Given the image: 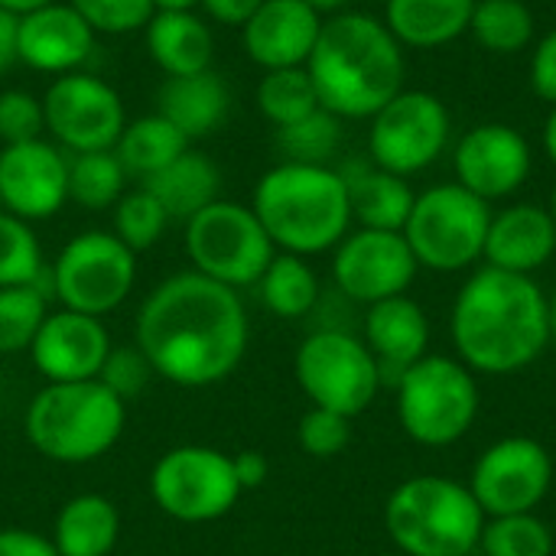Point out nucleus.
<instances>
[{
  "mask_svg": "<svg viewBox=\"0 0 556 556\" xmlns=\"http://www.w3.org/2000/svg\"><path fill=\"white\" fill-rule=\"evenodd\" d=\"M137 349L153 375L208 388L235 375L248 352V313L238 290L199 270L166 277L137 313Z\"/></svg>",
  "mask_w": 556,
  "mask_h": 556,
  "instance_id": "obj_1",
  "label": "nucleus"
},
{
  "mask_svg": "<svg viewBox=\"0 0 556 556\" xmlns=\"http://www.w3.org/2000/svg\"><path fill=\"white\" fill-rule=\"evenodd\" d=\"M450 336L472 375L525 371L554 345L551 296L534 277L485 264L459 287Z\"/></svg>",
  "mask_w": 556,
  "mask_h": 556,
  "instance_id": "obj_2",
  "label": "nucleus"
},
{
  "mask_svg": "<svg viewBox=\"0 0 556 556\" xmlns=\"http://www.w3.org/2000/svg\"><path fill=\"white\" fill-rule=\"evenodd\" d=\"M319 104L342 121H371L404 91V46L384 20L365 10H342L323 20L306 62Z\"/></svg>",
  "mask_w": 556,
  "mask_h": 556,
  "instance_id": "obj_3",
  "label": "nucleus"
},
{
  "mask_svg": "<svg viewBox=\"0 0 556 556\" xmlns=\"http://www.w3.org/2000/svg\"><path fill=\"white\" fill-rule=\"evenodd\" d=\"M251 208L274 248L300 257L336 251L352 231L349 186L336 166L283 160L257 179Z\"/></svg>",
  "mask_w": 556,
  "mask_h": 556,
  "instance_id": "obj_4",
  "label": "nucleus"
},
{
  "mask_svg": "<svg viewBox=\"0 0 556 556\" xmlns=\"http://www.w3.org/2000/svg\"><path fill=\"white\" fill-rule=\"evenodd\" d=\"M124 424L127 404L98 378H91L46 384L29 401L23 430L39 456L78 466L101 459L121 440Z\"/></svg>",
  "mask_w": 556,
  "mask_h": 556,
  "instance_id": "obj_5",
  "label": "nucleus"
},
{
  "mask_svg": "<svg viewBox=\"0 0 556 556\" xmlns=\"http://www.w3.org/2000/svg\"><path fill=\"white\" fill-rule=\"evenodd\" d=\"M485 521L469 485L446 476H410L384 502L388 538L404 556L476 554Z\"/></svg>",
  "mask_w": 556,
  "mask_h": 556,
  "instance_id": "obj_6",
  "label": "nucleus"
},
{
  "mask_svg": "<svg viewBox=\"0 0 556 556\" xmlns=\"http://www.w3.org/2000/svg\"><path fill=\"white\" fill-rule=\"evenodd\" d=\"M394 388L401 430L430 450H443L469 437L482 410L479 378L450 355H424Z\"/></svg>",
  "mask_w": 556,
  "mask_h": 556,
  "instance_id": "obj_7",
  "label": "nucleus"
},
{
  "mask_svg": "<svg viewBox=\"0 0 556 556\" xmlns=\"http://www.w3.org/2000/svg\"><path fill=\"white\" fill-rule=\"evenodd\" d=\"M492 208L459 182H440L414 199L404 238L420 267L456 274L482 261Z\"/></svg>",
  "mask_w": 556,
  "mask_h": 556,
  "instance_id": "obj_8",
  "label": "nucleus"
},
{
  "mask_svg": "<svg viewBox=\"0 0 556 556\" xmlns=\"http://www.w3.org/2000/svg\"><path fill=\"white\" fill-rule=\"evenodd\" d=\"M186 251L192 270L231 290L254 287L277 248L251 205L215 199L186 222Z\"/></svg>",
  "mask_w": 556,
  "mask_h": 556,
  "instance_id": "obj_9",
  "label": "nucleus"
},
{
  "mask_svg": "<svg viewBox=\"0 0 556 556\" xmlns=\"http://www.w3.org/2000/svg\"><path fill=\"white\" fill-rule=\"evenodd\" d=\"M296 381L313 407L349 420L365 414L381 391V368L365 339L345 329H319L303 339L293 362Z\"/></svg>",
  "mask_w": 556,
  "mask_h": 556,
  "instance_id": "obj_10",
  "label": "nucleus"
},
{
  "mask_svg": "<svg viewBox=\"0 0 556 556\" xmlns=\"http://www.w3.org/2000/svg\"><path fill=\"white\" fill-rule=\"evenodd\" d=\"M137 254L114 231L75 235L49 270L52 296L62 309L85 316L114 313L134 290Z\"/></svg>",
  "mask_w": 556,
  "mask_h": 556,
  "instance_id": "obj_11",
  "label": "nucleus"
},
{
  "mask_svg": "<svg viewBox=\"0 0 556 556\" xmlns=\"http://www.w3.org/2000/svg\"><path fill=\"white\" fill-rule=\"evenodd\" d=\"M150 495L163 515L186 525H205L225 518L238 505L241 485L228 453L212 446H176L153 466Z\"/></svg>",
  "mask_w": 556,
  "mask_h": 556,
  "instance_id": "obj_12",
  "label": "nucleus"
},
{
  "mask_svg": "<svg viewBox=\"0 0 556 556\" xmlns=\"http://www.w3.org/2000/svg\"><path fill=\"white\" fill-rule=\"evenodd\" d=\"M450 108L433 91H397L368 127V160L394 176L424 173L437 163L450 143Z\"/></svg>",
  "mask_w": 556,
  "mask_h": 556,
  "instance_id": "obj_13",
  "label": "nucleus"
},
{
  "mask_svg": "<svg viewBox=\"0 0 556 556\" xmlns=\"http://www.w3.org/2000/svg\"><path fill=\"white\" fill-rule=\"evenodd\" d=\"M466 485L485 518L528 515L554 485V456L534 437H502L482 450Z\"/></svg>",
  "mask_w": 556,
  "mask_h": 556,
  "instance_id": "obj_14",
  "label": "nucleus"
},
{
  "mask_svg": "<svg viewBox=\"0 0 556 556\" xmlns=\"http://www.w3.org/2000/svg\"><path fill=\"white\" fill-rule=\"evenodd\" d=\"M46 134L68 153L114 150L121 130L127 127V111L121 94L98 75L68 72L52 78L42 94Z\"/></svg>",
  "mask_w": 556,
  "mask_h": 556,
  "instance_id": "obj_15",
  "label": "nucleus"
},
{
  "mask_svg": "<svg viewBox=\"0 0 556 556\" xmlns=\"http://www.w3.org/2000/svg\"><path fill=\"white\" fill-rule=\"evenodd\" d=\"M417 257L401 231L358 228L349 231L332 254V280L342 296L371 306L404 296L417 280Z\"/></svg>",
  "mask_w": 556,
  "mask_h": 556,
  "instance_id": "obj_16",
  "label": "nucleus"
},
{
  "mask_svg": "<svg viewBox=\"0 0 556 556\" xmlns=\"http://www.w3.org/2000/svg\"><path fill=\"white\" fill-rule=\"evenodd\" d=\"M453 169L463 189L485 202H498L515 195L528 182L534 169V150L518 127L492 121L459 137Z\"/></svg>",
  "mask_w": 556,
  "mask_h": 556,
  "instance_id": "obj_17",
  "label": "nucleus"
},
{
  "mask_svg": "<svg viewBox=\"0 0 556 556\" xmlns=\"http://www.w3.org/2000/svg\"><path fill=\"white\" fill-rule=\"evenodd\" d=\"M68 202V156L52 140H23L0 150V205L3 212L39 222Z\"/></svg>",
  "mask_w": 556,
  "mask_h": 556,
  "instance_id": "obj_18",
  "label": "nucleus"
},
{
  "mask_svg": "<svg viewBox=\"0 0 556 556\" xmlns=\"http://www.w3.org/2000/svg\"><path fill=\"white\" fill-rule=\"evenodd\" d=\"M108 352H111V336L104 323L98 316H85L72 309L49 313L29 345L33 365L49 384L98 378Z\"/></svg>",
  "mask_w": 556,
  "mask_h": 556,
  "instance_id": "obj_19",
  "label": "nucleus"
},
{
  "mask_svg": "<svg viewBox=\"0 0 556 556\" xmlns=\"http://www.w3.org/2000/svg\"><path fill=\"white\" fill-rule=\"evenodd\" d=\"M94 36L98 33L85 23V16L68 0L65 3L52 0L20 16L16 59L55 78L68 72H81V65L94 49Z\"/></svg>",
  "mask_w": 556,
  "mask_h": 556,
  "instance_id": "obj_20",
  "label": "nucleus"
},
{
  "mask_svg": "<svg viewBox=\"0 0 556 556\" xmlns=\"http://www.w3.org/2000/svg\"><path fill=\"white\" fill-rule=\"evenodd\" d=\"M323 29V16L303 0H264L241 26L244 52L264 72L306 65Z\"/></svg>",
  "mask_w": 556,
  "mask_h": 556,
  "instance_id": "obj_21",
  "label": "nucleus"
},
{
  "mask_svg": "<svg viewBox=\"0 0 556 556\" xmlns=\"http://www.w3.org/2000/svg\"><path fill=\"white\" fill-rule=\"evenodd\" d=\"M365 345L378 358L381 381H401V375L430 355V319L417 300L391 296L371 303L365 313Z\"/></svg>",
  "mask_w": 556,
  "mask_h": 556,
  "instance_id": "obj_22",
  "label": "nucleus"
},
{
  "mask_svg": "<svg viewBox=\"0 0 556 556\" xmlns=\"http://www.w3.org/2000/svg\"><path fill=\"white\" fill-rule=\"evenodd\" d=\"M556 254V222L544 205L518 202L502 212H492L485 238V264L511 274L541 270Z\"/></svg>",
  "mask_w": 556,
  "mask_h": 556,
  "instance_id": "obj_23",
  "label": "nucleus"
},
{
  "mask_svg": "<svg viewBox=\"0 0 556 556\" xmlns=\"http://www.w3.org/2000/svg\"><path fill=\"white\" fill-rule=\"evenodd\" d=\"M231 111V91L218 72L176 75L156 91V114L166 117L186 140H202L215 134Z\"/></svg>",
  "mask_w": 556,
  "mask_h": 556,
  "instance_id": "obj_24",
  "label": "nucleus"
},
{
  "mask_svg": "<svg viewBox=\"0 0 556 556\" xmlns=\"http://www.w3.org/2000/svg\"><path fill=\"white\" fill-rule=\"evenodd\" d=\"M345 186H349V202H352V222L358 228H375V231H404L417 192L404 176H394L388 169H378L371 160L368 163H349L339 169Z\"/></svg>",
  "mask_w": 556,
  "mask_h": 556,
  "instance_id": "obj_25",
  "label": "nucleus"
},
{
  "mask_svg": "<svg viewBox=\"0 0 556 556\" xmlns=\"http://www.w3.org/2000/svg\"><path fill=\"white\" fill-rule=\"evenodd\" d=\"M150 59L166 72V78L176 75H199L212 68L215 59V36L208 23L195 13H153V20L143 29Z\"/></svg>",
  "mask_w": 556,
  "mask_h": 556,
  "instance_id": "obj_26",
  "label": "nucleus"
},
{
  "mask_svg": "<svg viewBox=\"0 0 556 556\" xmlns=\"http://www.w3.org/2000/svg\"><path fill=\"white\" fill-rule=\"evenodd\" d=\"M476 0H388L384 26L407 49H440L469 33Z\"/></svg>",
  "mask_w": 556,
  "mask_h": 556,
  "instance_id": "obj_27",
  "label": "nucleus"
},
{
  "mask_svg": "<svg viewBox=\"0 0 556 556\" xmlns=\"http://www.w3.org/2000/svg\"><path fill=\"white\" fill-rule=\"evenodd\" d=\"M140 186L156 195V202L166 208L169 222H189L192 215H199L205 205H212L218 199L222 169L205 153L186 150L169 166H163L160 173L143 179Z\"/></svg>",
  "mask_w": 556,
  "mask_h": 556,
  "instance_id": "obj_28",
  "label": "nucleus"
},
{
  "mask_svg": "<svg viewBox=\"0 0 556 556\" xmlns=\"http://www.w3.org/2000/svg\"><path fill=\"white\" fill-rule=\"evenodd\" d=\"M121 534V515L104 495H75L62 505L52 528L59 556H108Z\"/></svg>",
  "mask_w": 556,
  "mask_h": 556,
  "instance_id": "obj_29",
  "label": "nucleus"
},
{
  "mask_svg": "<svg viewBox=\"0 0 556 556\" xmlns=\"http://www.w3.org/2000/svg\"><path fill=\"white\" fill-rule=\"evenodd\" d=\"M186 150H189V140L156 111L137 117V121H127V127L121 130V137L114 143L121 166L127 169V176H134L140 182L150 179L153 173H160L163 166H169Z\"/></svg>",
  "mask_w": 556,
  "mask_h": 556,
  "instance_id": "obj_30",
  "label": "nucleus"
},
{
  "mask_svg": "<svg viewBox=\"0 0 556 556\" xmlns=\"http://www.w3.org/2000/svg\"><path fill=\"white\" fill-rule=\"evenodd\" d=\"M264 306L280 319H303L319 303V277L300 254H274L257 280Z\"/></svg>",
  "mask_w": 556,
  "mask_h": 556,
  "instance_id": "obj_31",
  "label": "nucleus"
},
{
  "mask_svg": "<svg viewBox=\"0 0 556 556\" xmlns=\"http://www.w3.org/2000/svg\"><path fill=\"white\" fill-rule=\"evenodd\" d=\"M534 10L525 0H476L469 33L495 55H518L534 42Z\"/></svg>",
  "mask_w": 556,
  "mask_h": 556,
  "instance_id": "obj_32",
  "label": "nucleus"
},
{
  "mask_svg": "<svg viewBox=\"0 0 556 556\" xmlns=\"http://www.w3.org/2000/svg\"><path fill=\"white\" fill-rule=\"evenodd\" d=\"M127 169L121 166L114 150L72 153L68 156V199L88 212L114 208L127 192Z\"/></svg>",
  "mask_w": 556,
  "mask_h": 556,
  "instance_id": "obj_33",
  "label": "nucleus"
},
{
  "mask_svg": "<svg viewBox=\"0 0 556 556\" xmlns=\"http://www.w3.org/2000/svg\"><path fill=\"white\" fill-rule=\"evenodd\" d=\"M46 280H49V274L39 283L0 287V355L29 352L36 332L42 329V323L49 316L52 283H46Z\"/></svg>",
  "mask_w": 556,
  "mask_h": 556,
  "instance_id": "obj_34",
  "label": "nucleus"
},
{
  "mask_svg": "<svg viewBox=\"0 0 556 556\" xmlns=\"http://www.w3.org/2000/svg\"><path fill=\"white\" fill-rule=\"evenodd\" d=\"M254 101H257V111L274 127H287V124L313 114L316 108H323L319 104V94H316V85H313V78L306 72V65L264 72V78L257 81Z\"/></svg>",
  "mask_w": 556,
  "mask_h": 556,
  "instance_id": "obj_35",
  "label": "nucleus"
},
{
  "mask_svg": "<svg viewBox=\"0 0 556 556\" xmlns=\"http://www.w3.org/2000/svg\"><path fill=\"white\" fill-rule=\"evenodd\" d=\"M342 147V117H336L326 108H316L313 114L277 127V150L287 163H313L329 166V160Z\"/></svg>",
  "mask_w": 556,
  "mask_h": 556,
  "instance_id": "obj_36",
  "label": "nucleus"
},
{
  "mask_svg": "<svg viewBox=\"0 0 556 556\" xmlns=\"http://www.w3.org/2000/svg\"><path fill=\"white\" fill-rule=\"evenodd\" d=\"M554 531L538 511L489 518L482 528V556H554Z\"/></svg>",
  "mask_w": 556,
  "mask_h": 556,
  "instance_id": "obj_37",
  "label": "nucleus"
},
{
  "mask_svg": "<svg viewBox=\"0 0 556 556\" xmlns=\"http://www.w3.org/2000/svg\"><path fill=\"white\" fill-rule=\"evenodd\" d=\"M46 277L42 248L29 222L0 208V287L39 283Z\"/></svg>",
  "mask_w": 556,
  "mask_h": 556,
  "instance_id": "obj_38",
  "label": "nucleus"
},
{
  "mask_svg": "<svg viewBox=\"0 0 556 556\" xmlns=\"http://www.w3.org/2000/svg\"><path fill=\"white\" fill-rule=\"evenodd\" d=\"M169 228L166 208L156 202V195L143 186L124 192L114 205V235L137 254L153 248Z\"/></svg>",
  "mask_w": 556,
  "mask_h": 556,
  "instance_id": "obj_39",
  "label": "nucleus"
},
{
  "mask_svg": "<svg viewBox=\"0 0 556 556\" xmlns=\"http://www.w3.org/2000/svg\"><path fill=\"white\" fill-rule=\"evenodd\" d=\"M296 440H300L306 456H313V459H336L352 443V420L336 414V410L309 407L300 417Z\"/></svg>",
  "mask_w": 556,
  "mask_h": 556,
  "instance_id": "obj_40",
  "label": "nucleus"
},
{
  "mask_svg": "<svg viewBox=\"0 0 556 556\" xmlns=\"http://www.w3.org/2000/svg\"><path fill=\"white\" fill-rule=\"evenodd\" d=\"M85 23L94 33L104 36H124V33H137L147 29V23L153 20V0H68Z\"/></svg>",
  "mask_w": 556,
  "mask_h": 556,
  "instance_id": "obj_41",
  "label": "nucleus"
},
{
  "mask_svg": "<svg viewBox=\"0 0 556 556\" xmlns=\"http://www.w3.org/2000/svg\"><path fill=\"white\" fill-rule=\"evenodd\" d=\"M42 134H46L42 98H36L23 88L0 91V140H3V147L36 140Z\"/></svg>",
  "mask_w": 556,
  "mask_h": 556,
  "instance_id": "obj_42",
  "label": "nucleus"
},
{
  "mask_svg": "<svg viewBox=\"0 0 556 556\" xmlns=\"http://www.w3.org/2000/svg\"><path fill=\"white\" fill-rule=\"evenodd\" d=\"M150 375H153V368H150L147 355H143L137 345H134V349H130V345H121V349L111 345V352H108V358H104V368H101L98 381H101L104 388H111V391L127 404V401H134V397L147 388Z\"/></svg>",
  "mask_w": 556,
  "mask_h": 556,
  "instance_id": "obj_43",
  "label": "nucleus"
},
{
  "mask_svg": "<svg viewBox=\"0 0 556 556\" xmlns=\"http://www.w3.org/2000/svg\"><path fill=\"white\" fill-rule=\"evenodd\" d=\"M531 88L538 98L556 104V29L538 39L531 55Z\"/></svg>",
  "mask_w": 556,
  "mask_h": 556,
  "instance_id": "obj_44",
  "label": "nucleus"
},
{
  "mask_svg": "<svg viewBox=\"0 0 556 556\" xmlns=\"http://www.w3.org/2000/svg\"><path fill=\"white\" fill-rule=\"evenodd\" d=\"M0 556H59L52 538H42L36 531L23 528H3L0 531Z\"/></svg>",
  "mask_w": 556,
  "mask_h": 556,
  "instance_id": "obj_45",
  "label": "nucleus"
},
{
  "mask_svg": "<svg viewBox=\"0 0 556 556\" xmlns=\"http://www.w3.org/2000/svg\"><path fill=\"white\" fill-rule=\"evenodd\" d=\"M264 0H199V7L208 13V20L222 23V26H244L254 10L261 7Z\"/></svg>",
  "mask_w": 556,
  "mask_h": 556,
  "instance_id": "obj_46",
  "label": "nucleus"
},
{
  "mask_svg": "<svg viewBox=\"0 0 556 556\" xmlns=\"http://www.w3.org/2000/svg\"><path fill=\"white\" fill-rule=\"evenodd\" d=\"M231 463H235V476H238L241 492L261 489L267 482V476H270V463L257 450H241L238 456H231Z\"/></svg>",
  "mask_w": 556,
  "mask_h": 556,
  "instance_id": "obj_47",
  "label": "nucleus"
},
{
  "mask_svg": "<svg viewBox=\"0 0 556 556\" xmlns=\"http://www.w3.org/2000/svg\"><path fill=\"white\" fill-rule=\"evenodd\" d=\"M16 39H20V16L0 7V72L10 68L16 59Z\"/></svg>",
  "mask_w": 556,
  "mask_h": 556,
  "instance_id": "obj_48",
  "label": "nucleus"
},
{
  "mask_svg": "<svg viewBox=\"0 0 556 556\" xmlns=\"http://www.w3.org/2000/svg\"><path fill=\"white\" fill-rule=\"evenodd\" d=\"M541 143H544V153L551 156V163L556 166V104H551V114H547V121H544Z\"/></svg>",
  "mask_w": 556,
  "mask_h": 556,
  "instance_id": "obj_49",
  "label": "nucleus"
},
{
  "mask_svg": "<svg viewBox=\"0 0 556 556\" xmlns=\"http://www.w3.org/2000/svg\"><path fill=\"white\" fill-rule=\"evenodd\" d=\"M199 0H153V10L156 13H186V10H195Z\"/></svg>",
  "mask_w": 556,
  "mask_h": 556,
  "instance_id": "obj_50",
  "label": "nucleus"
},
{
  "mask_svg": "<svg viewBox=\"0 0 556 556\" xmlns=\"http://www.w3.org/2000/svg\"><path fill=\"white\" fill-rule=\"evenodd\" d=\"M46 3H52V0H0V7L10 10V13H16V16H23V13H29V10H39V7H46Z\"/></svg>",
  "mask_w": 556,
  "mask_h": 556,
  "instance_id": "obj_51",
  "label": "nucleus"
},
{
  "mask_svg": "<svg viewBox=\"0 0 556 556\" xmlns=\"http://www.w3.org/2000/svg\"><path fill=\"white\" fill-rule=\"evenodd\" d=\"M303 3H309L319 16H323V13L332 16V13H342V10L349 7V0H303Z\"/></svg>",
  "mask_w": 556,
  "mask_h": 556,
  "instance_id": "obj_52",
  "label": "nucleus"
},
{
  "mask_svg": "<svg viewBox=\"0 0 556 556\" xmlns=\"http://www.w3.org/2000/svg\"><path fill=\"white\" fill-rule=\"evenodd\" d=\"M551 332H554V349H556V293L551 296Z\"/></svg>",
  "mask_w": 556,
  "mask_h": 556,
  "instance_id": "obj_53",
  "label": "nucleus"
},
{
  "mask_svg": "<svg viewBox=\"0 0 556 556\" xmlns=\"http://www.w3.org/2000/svg\"><path fill=\"white\" fill-rule=\"evenodd\" d=\"M547 212L554 215V222H556V186H554V192H551V205H547Z\"/></svg>",
  "mask_w": 556,
  "mask_h": 556,
  "instance_id": "obj_54",
  "label": "nucleus"
}]
</instances>
